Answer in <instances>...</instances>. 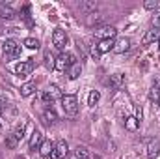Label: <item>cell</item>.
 Segmentation results:
<instances>
[{"instance_id": "6da1fadb", "label": "cell", "mask_w": 160, "mask_h": 159, "mask_svg": "<svg viewBox=\"0 0 160 159\" xmlns=\"http://www.w3.org/2000/svg\"><path fill=\"white\" fill-rule=\"evenodd\" d=\"M62 109H63V112L67 116L75 118L78 114V99H77V96H63L62 97Z\"/></svg>"}, {"instance_id": "7a4b0ae2", "label": "cell", "mask_w": 160, "mask_h": 159, "mask_svg": "<svg viewBox=\"0 0 160 159\" xmlns=\"http://www.w3.org/2000/svg\"><path fill=\"white\" fill-rule=\"evenodd\" d=\"M73 64H77V58H75L71 52H62V54L56 58V62H54V69L65 71V69H69Z\"/></svg>"}, {"instance_id": "3957f363", "label": "cell", "mask_w": 160, "mask_h": 159, "mask_svg": "<svg viewBox=\"0 0 160 159\" xmlns=\"http://www.w3.org/2000/svg\"><path fill=\"white\" fill-rule=\"evenodd\" d=\"M2 49H4L6 58H17V56H21V45L15 40H6L4 45H2Z\"/></svg>"}, {"instance_id": "277c9868", "label": "cell", "mask_w": 160, "mask_h": 159, "mask_svg": "<svg viewBox=\"0 0 160 159\" xmlns=\"http://www.w3.org/2000/svg\"><path fill=\"white\" fill-rule=\"evenodd\" d=\"M116 34H118L116 26H110V25L101 26V28H97V30H95V36H97V38H101V40H114V38H116Z\"/></svg>"}, {"instance_id": "5b68a950", "label": "cell", "mask_w": 160, "mask_h": 159, "mask_svg": "<svg viewBox=\"0 0 160 159\" xmlns=\"http://www.w3.org/2000/svg\"><path fill=\"white\" fill-rule=\"evenodd\" d=\"M52 43H54L56 49L63 51L65 45H67V34H65V30H60V28L54 30V34H52Z\"/></svg>"}, {"instance_id": "8992f818", "label": "cell", "mask_w": 160, "mask_h": 159, "mask_svg": "<svg viewBox=\"0 0 160 159\" xmlns=\"http://www.w3.org/2000/svg\"><path fill=\"white\" fill-rule=\"evenodd\" d=\"M67 154H69V144H67L65 140H60V142L54 146V152H52L50 159H62V157H65Z\"/></svg>"}, {"instance_id": "52a82bcc", "label": "cell", "mask_w": 160, "mask_h": 159, "mask_svg": "<svg viewBox=\"0 0 160 159\" xmlns=\"http://www.w3.org/2000/svg\"><path fill=\"white\" fill-rule=\"evenodd\" d=\"M160 40V28H151V30H147L145 34H143V38H142V43L143 45H149V43H155V41Z\"/></svg>"}, {"instance_id": "ba28073f", "label": "cell", "mask_w": 160, "mask_h": 159, "mask_svg": "<svg viewBox=\"0 0 160 159\" xmlns=\"http://www.w3.org/2000/svg\"><path fill=\"white\" fill-rule=\"evenodd\" d=\"M34 69V60H26V62H19L15 66V73L17 75H28Z\"/></svg>"}, {"instance_id": "9c48e42d", "label": "cell", "mask_w": 160, "mask_h": 159, "mask_svg": "<svg viewBox=\"0 0 160 159\" xmlns=\"http://www.w3.org/2000/svg\"><path fill=\"white\" fill-rule=\"evenodd\" d=\"M130 49V40L128 38H121V40L114 41V52H118V54H123V52H127Z\"/></svg>"}, {"instance_id": "30bf717a", "label": "cell", "mask_w": 160, "mask_h": 159, "mask_svg": "<svg viewBox=\"0 0 160 159\" xmlns=\"http://www.w3.org/2000/svg\"><path fill=\"white\" fill-rule=\"evenodd\" d=\"M160 154V142L157 139H151L149 144H147V157L149 159H155Z\"/></svg>"}, {"instance_id": "8fae6325", "label": "cell", "mask_w": 160, "mask_h": 159, "mask_svg": "<svg viewBox=\"0 0 160 159\" xmlns=\"http://www.w3.org/2000/svg\"><path fill=\"white\" fill-rule=\"evenodd\" d=\"M43 122H45L47 125H54V123L58 122V114L54 112V109L47 107V109L43 111Z\"/></svg>"}, {"instance_id": "7c38bea8", "label": "cell", "mask_w": 160, "mask_h": 159, "mask_svg": "<svg viewBox=\"0 0 160 159\" xmlns=\"http://www.w3.org/2000/svg\"><path fill=\"white\" fill-rule=\"evenodd\" d=\"M54 146H56V144H54L52 140H43L41 146H39V154L43 157H50L52 152H54Z\"/></svg>"}, {"instance_id": "4fadbf2b", "label": "cell", "mask_w": 160, "mask_h": 159, "mask_svg": "<svg viewBox=\"0 0 160 159\" xmlns=\"http://www.w3.org/2000/svg\"><path fill=\"white\" fill-rule=\"evenodd\" d=\"M43 140H45V139H43V133L38 131V129H34V133H32V137H30V148H32V150H34V148H39Z\"/></svg>"}, {"instance_id": "5bb4252c", "label": "cell", "mask_w": 160, "mask_h": 159, "mask_svg": "<svg viewBox=\"0 0 160 159\" xmlns=\"http://www.w3.org/2000/svg\"><path fill=\"white\" fill-rule=\"evenodd\" d=\"M99 8V4L95 2V0H86V2H80V9L82 11H86V13H95V9Z\"/></svg>"}, {"instance_id": "9a60e30c", "label": "cell", "mask_w": 160, "mask_h": 159, "mask_svg": "<svg viewBox=\"0 0 160 159\" xmlns=\"http://www.w3.org/2000/svg\"><path fill=\"white\" fill-rule=\"evenodd\" d=\"M80 73H82V64L80 62H77V64H73L69 69H67V77L71 80H75V79H78L80 77Z\"/></svg>"}, {"instance_id": "2e32d148", "label": "cell", "mask_w": 160, "mask_h": 159, "mask_svg": "<svg viewBox=\"0 0 160 159\" xmlns=\"http://www.w3.org/2000/svg\"><path fill=\"white\" fill-rule=\"evenodd\" d=\"M36 90H38L36 82H24V84L21 86V96H22V97H28V96H32Z\"/></svg>"}, {"instance_id": "e0dca14e", "label": "cell", "mask_w": 160, "mask_h": 159, "mask_svg": "<svg viewBox=\"0 0 160 159\" xmlns=\"http://www.w3.org/2000/svg\"><path fill=\"white\" fill-rule=\"evenodd\" d=\"M0 19L2 21H11V19H15V11L9 6H0Z\"/></svg>"}, {"instance_id": "ac0fdd59", "label": "cell", "mask_w": 160, "mask_h": 159, "mask_svg": "<svg viewBox=\"0 0 160 159\" xmlns=\"http://www.w3.org/2000/svg\"><path fill=\"white\" fill-rule=\"evenodd\" d=\"M114 49V40H101V43L97 45V51L102 54V52H108Z\"/></svg>"}, {"instance_id": "d6986e66", "label": "cell", "mask_w": 160, "mask_h": 159, "mask_svg": "<svg viewBox=\"0 0 160 159\" xmlns=\"http://www.w3.org/2000/svg\"><path fill=\"white\" fill-rule=\"evenodd\" d=\"M123 82H125V79H123L121 73H114V75H110V88H121Z\"/></svg>"}, {"instance_id": "ffe728a7", "label": "cell", "mask_w": 160, "mask_h": 159, "mask_svg": "<svg viewBox=\"0 0 160 159\" xmlns=\"http://www.w3.org/2000/svg\"><path fill=\"white\" fill-rule=\"evenodd\" d=\"M99 99H101V92H99V90H91L89 96H88V105H89V107H95V105L99 103Z\"/></svg>"}, {"instance_id": "44dd1931", "label": "cell", "mask_w": 160, "mask_h": 159, "mask_svg": "<svg viewBox=\"0 0 160 159\" xmlns=\"http://www.w3.org/2000/svg\"><path fill=\"white\" fill-rule=\"evenodd\" d=\"M149 101L155 103V105L160 103V88L158 86H155V84H153V88L149 90Z\"/></svg>"}, {"instance_id": "7402d4cb", "label": "cell", "mask_w": 160, "mask_h": 159, "mask_svg": "<svg viewBox=\"0 0 160 159\" xmlns=\"http://www.w3.org/2000/svg\"><path fill=\"white\" fill-rule=\"evenodd\" d=\"M140 127V122L134 118V116H128V118L125 120V129H128V131H136Z\"/></svg>"}, {"instance_id": "603a6c76", "label": "cell", "mask_w": 160, "mask_h": 159, "mask_svg": "<svg viewBox=\"0 0 160 159\" xmlns=\"http://www.w3.org/2000/svg\"><path fill=\"white\" fill-rule=\"evenodd\" d=\"M48 96H50L52 99H62V97H63L62 90H60L56 84H50V86H48Z\"/></svg>"}, {"instance_id": "cb8c5ba5", "label": "cell", "mask_w": 160, "mask_h": 159, "mask_svg": "<svg viewBox=\"0 0 160 159\" xmlns=\"http://www.w3.org/2000/svg\"><path fill=\"white\" fill-rule=\"evenodd\" d=\"M54 62H56V58L48 51H45V68L47 69H54Z\"/></svg>"}, {"instance_id": "d4e9b609", "label": "cell", "mask_w": 160, "mask_h": 159, "mask_svg": "<svg viewBox=\"0 0 160 159\" xmlns=\"http://www.w3.org/2000/svg\"><path fill=\"white\" fill-rule=\"evenodd\" d=\"M17 140H22V137H24V123H19L17 127H15V131L11 133Z\"/></svg>"}, {"instance_id": "484cf974", "label": "cell", "mask_w": 160, "mask_h": 159, "mask_svg": "<svg viewBox=\"0 0 160 159\" xmlns=\"http://www.w3.org/2000/svg\"><path fill=\"white\" fill-rule=\"evenodd\" d=\"M24 47L26 49H32V51L34 49H39V41L36 40V38H26L24 40Z\"/></svg>"}, {"instance_id": "4316f807", "label": "cell", "mask_w": 160, "mask_h": 159, "mask_svg": "<svg viewBox=\"0 0 160 159\" xmlns=\"http://www.w3.org/2000/svg\"><path fill=\"white\" fill-rule=\"evenodd\" d=\"M17 144H19V140H17L13 135H8V137H6V146H8L9 150H15V148H17Z\"/></svg>"}, {"instance_id": "83f0119b", "label": "cell", "mask_w": 160, "mask_h": 159, "mask_svg": "<svg viewBox=\"0 0 160 159\" xmlns=\"http://www.w3.org/2000/svg\"><path fill=\"white\" fill-rule=\"evenodd\" d=\"M77 159H89V152H88V148L78 146V148H77Z\"/></svg>"}, {"instance_id": "f1b7e54d", "label": "cell", "mask_w": 160, "mask_h": 159, "mask_svg": "<svg viewBox=\"0 0 160 159\" xmlns=\"http://www.w3.org/2000/svg\"><path fill=\"white\" fill-rule=\"evenodd\" d=\"M153 26L155 28H160V8H157L155 13H153Z\"/></svg>"}, {"instance_id": "f546056e", "label": "cell", "mask_w": 160, "mask_h": 159, "mask_svg": "<svg viewBox=\"0 0 160 159\" xmlns=\"http://www.w3.org/2000/svg\"><path fill=\"white\" fill-rule=\"evenodd\" d=\"M143 8H145V9H157V8H158V2H157V0H145V2H143Z\"/></svg>"}, {"instance_id": "4dcf8cb0", "label": "cell", "mask_w": 160, "mask_h": 159, "mask_svg": "<svg viewBox=\"0 0 160 159\" xmlns=\"http://www.w3.org/2000/svg\"><path fill=\"white\" fill-rule=\"evenodd\" d=\"M101 19H102V15H97V13H91V15L88 17V25H95V23H101Z\"/></svg>"}, {"instance_id": "1f68e13d", "label": "cell", "mask_w": 160, "mask_h": 159, "mask_svg": "<svg viewBox=\"0 0 160 159\" xmlns=\"http://www.w3.org/2000/svg\"><path fill=\"white\" fill-rule=\"evenodd\" d=\"M142 116H143V112H142V107H136V116H134V118L138 120V122H142Z\"/></svg>"}, {"instance_id": "d6a6232c", "label": "cell", "mask_w": 160, "mask_h": 159, "mask_svg": "<svg viewBox=\"0 0 160 159\" xmlns=\"http://www.w3.org/2000/svg\"><path fill=\"white\" fill-rule=\"evenodd\" d=\"M99 54H101V52L97 51V45H95V47H91V56H93V58H99Z\"/></svg>"}, {"instance_id": "836d02e7", "label": "cell", "mask_w": 160, "mask_h": 159, "mask_svg": "<svg viewBox=\"0 0 160 159\" xmlns=\"http://www.w3.org/2000/svg\"><path fill=\"white\" fill-rule=\"evenodd\" d=\"M4 107H8V101H6V97L0 94V109H4Z\"/></svg>"}, {"instance_id": "e575fe53", "label": "cell", "mask_w": 160, "mask_h": 159, "mask_svg": "<svg viewBox=\"0 0 160 159\" xmlns=\"http://www.w3.org/2000/svg\"><path fill=\"white\" fill-rule=\"evenodd\" d=\"M43 101H45V103H50V101H52V97L48 96V92H45V94H43Z\"/></svg>"}, {"instance_id": "d590c367", "label": "cell", "mask_w": 160, "mask_h": 159, "mask_svg": "<svg viewBox=\"0 0 160 159\" xmlns=\"http://www.w3.org/2000/svg\"><path fill=\"white\" fill-rule=\"evenodd\" d=\"M155 86H158V88H160V77H158V75L155 77Z\"/></svg>"}, {"instance_id": "8d00e7d4", "label": "cell", "mask_w": 160, "mask_h": 159, "mask_svg": "<svg viewBox=\"0 0 160 159\" xmlns=\"http://www.w3.org/2000/svg\"><path fill=\"white\" fill-rule=\"evenodd\" d=\"M158 49H160V40H158Z\"/></svg>"}, {"instance_id": "74e56055", "label": "cell", "mask_w": 160, "mask_h": 159, "mask_svg": "<svg viewBox=\"0 0 160 159\" xmlns=\"http://www.w3.org/2000/svg\"><path fill=\"white\" fill-rule=\"evenodd\" d=\"M0 129H2V123H0Z\"/></svg>"}, {"instance_id": "f35d334b", "label": "cell", "mask_w": 160, "mask_h": 159, "mask_svg": "<svg viewBox=\"0 0 160 159\" xmlns=\"http://www.w3.org/2000/svg\"><path fill=\"white\" fill-rule=\"evenodd\" d=\"M0 32H2V28H0Z\"/></svg>"}]
</instances>
